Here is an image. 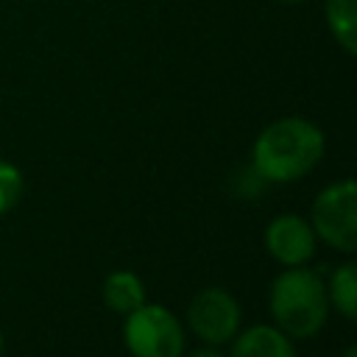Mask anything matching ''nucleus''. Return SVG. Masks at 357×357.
<instances>
[{
    "label": "nucleus",
    "mask_w": 357,
    "mask_h": 357,
    "mask_svg": "<svg viewBox=\"0 0 357 357\" xmlns=\"http://www.w3.org/2000/svg\"><path fill=\"white\" fill-rule=\"evenodd\" d=\"M324 156V131L304 117H279L254 139L251 165L262 181L290 184L304 178Z\"/></svg>",
    "instance_id": "obj_1"
},
{
    "label": "nucleus",
    "mask_w": 357,
    "mask_h": 357,
    "mask_svg": "<svg viewBox=\"0 0 357 357\" xmlns=\"http://www.w3.org/2000/svg\"><path fill=\"white\" fill-rule=\"evenodd\" d=\"M268 307L273 315V326L282 329L290 340L315 337L329 315L326 284L318 273L304 265L284 268L268 290Z\"/></svg>",
    "instance_id": "obj_2"
},
{
    "label": "nucleus",
    "mask_w": 357,
    "mask_h": 357,
    "mask_svg": "<svg viewBox=\"0 0 357 357\" xmlns=\"http://www.w3.org/2000/svg\"><path fill=\"white\" fill-rule=\"evenodd\" d=\"M315 240H324L340 254L357 251V184L351 178L324 187L310 212Z\"/></svg>",
    "instance_id": "obj_3"
},
{
    "label": "nucleus",
    "mask_w": 357,
    "mask_h": 357,
    "mask_svg": "<svg viewBox=\"0 0 357 357\" xmlns=\"http://www.w3.org/2000/svg\"><path fill=\"white\" fill-rule=\"evenodd\" d=\"M123 343L134 357H181L184 329L162 304H139L126 315Z\"/></svg>",
    "instance_id": "obj_4"
},
{
    "label": "nucleus",
    "mask_w": 357,
    "mask_h": 357,
    "mask_svg": "<svg viewBox=\"0 0 357 357\" xmlns=\"http://www.w3.org/2000/svg\"><path fill=\"white\" fill-rule=\"evenodd\" d=\"M187 324L209 346H223L240 332V304L223 287L198 290L187 307Z\"/></svg>",
    "instance_id": "obj_5"
},
{
    "label": "nucleus",
    "mask_w": 357,
    "mask_h": 357,
    "mask_svg": "<svg viewBox=\"0 0 357 357\" xmlns=\"http://www.w3.org/2000/svg\"><path fill=\"white\" fill-rule=\"evenodd\" d=\"M265 248L284 268L307 265L315 257V231H312L310 220H304L301 215L284 212V215H276L268 223Z\"/></svg>",
    "instance_id": "obj_6"
},
{
    "label": "nucleus",
    "mask_w": 357,
    "mask_h": 357,
    "mask_svg": "<svg viewBox=\"0 0 357 357\" xmlns=\"http://www.w3.org/2000/svg\"><path fill=\"white\" fill-rule=\"evenodd\" d=\"M229 357H296V346L282 329L271 324H254L231 337Z\"/></svg>",
    "instance_id": "obj_7"
},
{
    "label": "nucleus",
    "mask_w": 357,
    "mask_h": 357,
    "mask_svg": "<svg viewBox=\"0 0 357 357\" xmlns=\"http://www.w3.org/2000/svg\"><path fill=\"white\" fill-rule=\"evenodd\" d=\"M103 304L112 310V312H120V315H128L131 310H137L139 304H145V284L137 273L131 271H114L103 279Z\"/></svg>",
    "instance_id": "obj_8"
},
{
    "label": "nucleus",
    "mask_w": 357,
    "mask_h": 357,
    "mask_svg": "<svg viewBox=\"0 0 357 357\" xmlns=\"http://www.w3.org/2000/svg\"><path fill=\"white\" fill-rule=\"evenodd\" d=\"M324 14L335 42L349 56L357 53V0H326Z\"/></svg>",
    "instance_id": "obj_9"
},
{
    "label": "nucleus",
    "mask_w": 357,
    "mask_h": 357,
    "mask_svg": "<svg viewBox=\"0 0 357 357\" xmlns=\"http://www.w3.org/2000/svg\"><path fill=\"white\" fill-rule=\"evenodd\" d=\"M357 265L354 262H343L335 268L329 284H326V296L329 304H335V310L346 318L354 321V310H357Z\"/></svg>",
    "instance_id": "obj_10"
},
{
    "label": "nucleus",
    "mask_w": 357,
    "mask_h": 357,
    "mask_svg": "<svg viewBox=\"0 0 357 357\" xmlns=\"http://www.w3.org/2000/svg\"><path fill=\"white\" fill-rule=\"evenodd\" d=\"M22 198V173L17 165L0 159V215L11 212Z\"/></svg>",
    "instance_id": "obj_11"
},
{
    "label": "nucleus",
    "mask_w": 357,
    "mask_h": 357,
    "mask_svg": "<svg viewBox=\"0 0 357 357\" xmlns=\"http://www.w3.org/2000/svg\"><path fill=\"white\" fill-rule=\"evenodd\" d=\"M190 357H229V354L218 351V346H206V349H195Z\"/></svg>",
    "instance_id": "obj_12"
},
{
    "label": "nucleus",
    "mask_w": 357,
    "mask_h": 357,
    "mask_svg": "<svg viewBox=\"0 0 357 357\" xmlns=\"http://www.w3.org/2000/svg\"><path fill=\"white\" fill-rule=\"evenodd\" d=\"M340 357H357V349H354V346H349V349H346Z\"/></svg>",
    "instance_id": "obj_13"
},
{
    "label": "nucleus",
    "mask_w": 357,
    "mask_h": 357,
    "mask_svg": "<svg viewBox=\"0 0 357 357\" xmlns=\"http://www.w3.org/2000/svg\"><path fill=\"white\" fill-rule=\"evenodd\" d=\"M0 357H3V335H0Z\"/></svg>",
    "instance_id": "obj_14"
},
{
    "label": "nucleus",
    "mask_w": 357,
    "mask_h": 357,
    "mask_svg": "<svg viewBox=\"0 0 357 357\" xmlns=\"http://www.w3.org/2000/svg\"><path fill=\"white\" fill-rule=\"evenodd\" d=\"M282 3H301V0H282Z\"/></svg>",
    "instance_id": "obj_15"
}]
</instances>
